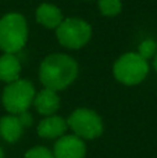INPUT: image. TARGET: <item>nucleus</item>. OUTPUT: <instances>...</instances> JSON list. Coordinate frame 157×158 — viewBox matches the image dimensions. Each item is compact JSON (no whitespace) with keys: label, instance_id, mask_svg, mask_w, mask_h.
<instances>
[{"label":"nucleus","instance_id":"nucleus-1","mask_svg":"<svg viewBox=\"0 0 157 158\" xmlns=\"http://www.w3.org/2000/svg\"><path fill=\"white\" fill-rule=\"evenodd\" d=\"M79 74L78 63L66 53H52L39 65V81L43 87L61 92L75 82Z\"/></svg>","mask_w":157,"mask_h":158},{"label":"nucleus","instance_id":"nucleus-2","mask_svg":"<svg viewBox=\"0 0 157 158\" xmlns=\"http://www.w3.org/2000/svg\"><path fill=\"white\" fill-rule=\"evenodd\" d=\"M29 38L28 22L22 14L7 13L0 18V50L17 54L25 47Z\"/></svg>","mask_w":157,"mask_h":158},{"label":"nucleus","instance_id":"nucleus-3","mask_svg":"<svg viewBox=\"0 0 157 158\" xmlns=\"http://www.w3.org/2000/svg\"><path fill=\"white\" fill-rule=\"evenodd\" d=\"M150 67L147 60L142 58L136 52L121 54L113 64V75L117 82L125 86H136L149 75Z\"/></svg>","mask_w":157,"mask_h":158},{"label":"nucleus","instance_id":"nucleus-4","mask_svg":"<svg viewBox=\"0 0 157 158\" xmlns=\"http://www.w3.org/2000/svg\"><path fill=\"white\" fill-rule=\"evenodd\" d=\"M36 90L29 79L19 78L7 83L2 92V104L8 114L18 115L32 107Z\"/></svg>","mask_w":157,"mask_h":158},{"label":"nucleus","instance_id":"nucleus-5","mask_svg":"<svg viewBox=\"0 0 157 158\" xmlns=\"http://www.w3.org/2000/svg\"><path fill=\"white\" fill-rule=\"evenodd\" d=\"M56 39L68 50H79L85 47L92 39V27L88 21L78 17H68L56 28Z\"/></svg>","mask_w":157,"mask_h":158},{"label":"nucleus","instance_id":"nucleus-6","mask_svg":"<svg viewBox=\"0 0 157 158\" xmlns=\"http://www.w3.org/2000/svg\"><path fill=\"white\" fill-rule=\"evenodd\" d=\"M68 129L82 140H95L100 137L104 131L103 119L95 110L81 107L75 108L67 118Z\"/></svg>","mask_w":157,"mask_h":158},{"label":"nucleus","instance_id":"nucleus-7","mask_svg":"<svg viewBox=\"0 0 157 158\" xmlns=\"http://www.w3.org/2000/svg\"><path fill=\"white\" fill-rule=\"evenodd\" d=\"M52 151L54 158H85L86 144L85 140L74 133H66L56 140Z\"/></svg>","mask_w":157,"mask_h":158},{"label":"nucleus","instance_id":"nucleus-8","mask_svg":"<svg viewBox=\"0 0 157 158\" xmlns=\"http://www.w3.org/2000/svg\"><path fill=\"white\" fill-rule=\"evenodd\" d=\"M67 131H68L67 119L57 114L43 117V119L39 121L38 126H36V132H38L39 137L49 140H57L58 137L66 135Z\"/></svg>","mask_w":157,"mask_h":158},{"label":"nucleus","instance_id":"nucleus-9","mask_svg":"<svg viewBox=\"0 0 157 158\" xmlns=\"http://www.w3.org/2000/svg\"><path fill=\"white\" fill-rule=\"evenodd\" d=\"M32 106L35 107L36 112L40 114L42 117H47V115L57 114V111L60 110L61 100L58 92H54L52 89L43 87L39 92H36L35 98H33Z\"/></svg>","mask_w":157,"mask_h":158},{"label":"nucleus","instance_id":"nucleus-10","mask_svg":"<svg viewBox=\"0 0 157 158\" xmlns=\"http://www.w3.org/2000/svg\"><path fill=\"white\" fill-rule=\"evenodd\" d=\"M35 19L46 29H56L64 19L63 11L53 3H40L35 10Z\"/></svg>","mask_w":157,"mask_h":158},{"label":"nucleus","instance_id":"nucleus-11","mask_svg":"<svg viewBox=\"0 0 157 158\" xmlns=\"http://www.w3.org/2000/svg\"><path fill=\"white\" fill-rule=\"evenodd\" d=\"M21 61L17 54L11 53H3L0 56V82L3 83H11L21 78Z\"/></svg>","mask_w":157,"mask_h":158},{"label":"nucleus","instance_id":"nucleus-12","mask_svg":"<svg viewBox=\"0 0 157 158\" xmlns=\"http://www.w3.org/2000/svg\"><path fill=\"white\" fill-rule=\"evenodd\" d=\"M22 132L24 126L21 125L17 115L7 114L0 118V137L6 143H17L21 139Z\"/></svg>","mask_w":157,"mask_h":158},{"label":"nucleus","instance_id":"nucleus-13","mask_svg":"<svg viewBox=\"0 0 157 158\" xmlns=\"http://www.w3.org/2000/svg\"><path fill=\"white\" fill-rule=\"evenodd\" d=\"M99 13L104 17H117L122 11L121 0H96Z\"/></svg>","mask_w":157,"mask_h":158},{"label":"nucleus","instance_id":"nucleus-14","mask_svg":"<svg viewBox=\"0 0 157 158\" xmlns=\"http://www.w3.org/2000/svg\"><path fill=\"white\" fill-rule=\"evenodd\" d=\"M138 53L139 56H141L142 58H145V60L149 61L150 58L155 57V54L157 53V42L155 39H143V40L139 43L138 46Z\"/></svg>","mask_w":157,"mask_h":158},{"label":"nucleus","instance_id":"nucleus-15","mask_svg":"<svg viewBox=\"0 0 157 158\" xmlns=\"http://www.w3.org/2000/svg\"><path fill=\"white\" fill-rule=\"evenodd\" d=\"M24 158H54V154L45 146H35L27 150Z\"/></svg>","mask_w":157,"mask_h":158},{"label":"nucleus","instance_id":"nucleus-16","mask_svg":"<svg viewBox=\"0 0 157 158\" xmlns=\"http://www.w3.org/2000/svg\"><path fill=\"white\" fill-rule=\"evenodd\" d=\"M17 117H18V119H19V122H21V125L24 126V129L29 128V126L32 125L33 118H32V114H31L29 111H24V112H21V114H18Z\"/></svg>","mask_w":157,"mask_h":158},{"label":"nucleus","instance_id":"nucleus-17","mask_svg":"<svg viewBox=\"0 0 157 158\" xmlns=\"http://www.w3.org/2000/svg\"><path fill=\"white\" fill-rule=\"evenodd\" d=\"M153 68H155V71L157 72V53L155 54V57H153Z\"/></svg>","mask_w":157,"mask_h":158},{"label":"nucleus","instance_id":"nucleus-18","mask_svg":"<svg viewBox=\"0 0 157 158\" xmlns=\"http://www.w3.org/2000/svg\"><path fill=\"white\" fill-rule=\"evenodd\" d=\"M0 158H4V151H3L2 146H0Z\"/></svg>","mask_w":157,"mask_h":158},{"label":"nucleus","instance_id":"nucleus-19","mask_svg":"<svg viewBox=\"0 0 157 158\" xmlns=\"http://www.w3.org/2000/svg\"><path fill=\"white\" fill-rule=\"evenodd\" d=\"M89 2H93V0H89ZM95 2H96V0H95Z\"/></svg>","mask_w":157,"mask_h":158}]
</instances>
